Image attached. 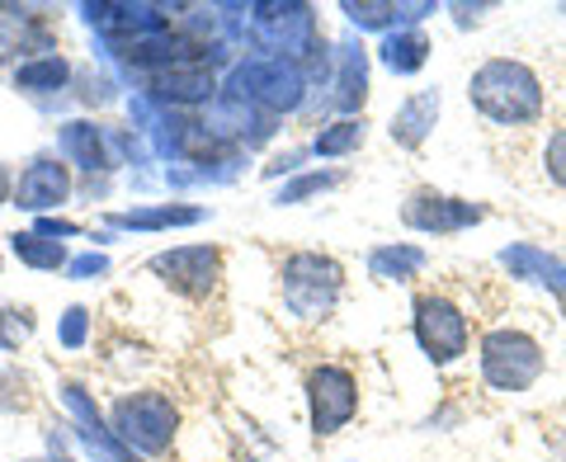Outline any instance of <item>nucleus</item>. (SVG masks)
Here are the masks:
<instances>
[{"label": "nucleus", "instance_id": "f257e3e1", "mask_svg": "<svg viewBox=\"0 0 566 462\" xmlns=\"http://www.w3.org/2000/svg\"><path fill=\"white\" fill-rule=\"evenodd\" d=\"M468 99L476 104V114H486L501 128H528L543 118V81L534 66L510 62V57H491L472 71L468 81Z\"/></svg>", "mask_w": 566, "mask_h": 462}, {"label": "nucleus", "instance_id": "f03ea898", "mask_svg": "<svg viewBox=\"0 0 566 462\" xmlns=\"http://www.w3.org/2000/svg\"><path fill=\"white\" fill-rule=\"evenodd\" d=\"M547 368V354L528 330H491L482 340V378L495 392H528Z\"/></svg>", "mask_w": 566, "mask_h": 462}, {"label": "nucleus", "instance_id": "7ed1b4c3", "mask_svg": "<svg viewBox=\"0 0 566 462\" xmlns=\"http://www.w3.org/2000/svg\"><path fill=\"white\" fill-rule=\"evenodd\" d=\"M416 340L424 349V359L439 364V368L453 364V359H463L468 340H472L463 307H458L453 297H444V293L416 297Z\"/></svg>", "mask_w": 566, "mask_h": 462}, {"label": "nucleus", "instance_id": "20e7f679", "mask_svg": "<svg viewBox=\"0 0 566 462\" xmlns=\"http://www.w3.org/2000/svg\"><path fill=\"white\" fill-rule=\"evenodd\" d=\"M335 297H340V264L326 255H293L283 264V302L297 316H331Z\"/></svg>", "mask_w": 566, "mask_h": 462}, {"label": "nucleus", "instance_id": "39448f33", "mask_svg": "<svg viewBox=\"0 0 566 462\" xmlns=\"http://www.w3.org/2000/svg\"><path fill=\"white\" fill-rule=\"evenodd\" d=\"M486 218L482 203H468V199H449V193H434V189H416L401 208V222L424 231V237H453V231H468Z\"/></svg>", "mask_w": 566, "mask_h": 462}, {"label": "nucleus", "instance_id": "423d86ee", "mask_svg": "<svg viewBox=\"0 0 566 462\" xmlns=\"http://www.w3.org/2000/svg\"><path fill=\"white\" fill-rule=\"evenodd\" d=\"M307 392H312V424H316V434L345 430V424L354 420V411H359V382H354L345 368H335V364L312 372Z\"/></svg>", "mask_w": 566, "mask_h": 462}, {"label": "nucleus", "instance_id": "0eeeda50", "mask_svg": "<svg viewBox=\"0 0 566 462\" xmlns=\"http://www.w3.org/2000/svg\"><path fill=\"white\" fill-rule=\"evenodd\" d=\"M501 264L510 279H524V283H538V288H547L553 297L566 302V264L557 255L538 251V245H505L501 251Z\"/></svg>", "mask_w": 566, "mask_h": 462}, {"label": "nucleus", "instance_id": "6e6552de", "mask_svg": "<svg viewBox=\"0 0 566 462\" xmlns=\"http://www.w3.org/2000/svg\"><path fill=\"white\" fill-rule=\"evenodd\" d=\"M156 274H166V283H175V288L185 293H203L212 274H218V255L212 251H175V255H161L151 264Z\"/></svg>", "mask_w": 566, "mask_h": 462}, {"label": "nucleus", "instance_id": "1a4fd4ad", "mask_svg": "<svg viewBox=\"0 0 566 462\" xmlns=\"http://www.w3.org/2000/svg\"><path fill=\"white\" fill-rule=\"evenodd\" d=\"M439 118V91H420L392 114V141L397 147H420Z\"/></svg>", "mask_w": 566, "mask_h": 462}, {"label": "nucleus", "instance_id": "9d476101", "mask_svg": "<svg viewBox=\"0 0 566 462\" xmlns=\"http://www.w3.org/2000/svg\"><path fill=\"white\" fill-rule=\"evenodd\" d=\"M382 66L387 71H397V76H411V71L424 66V57H430V39H424L420 29H397V33H387L382 39Z\"/></svg>", "mask_w": 566, "mask_h": 462}, {"label": "nucleus", "instance_id": "9b49d317", "mask_svg": "<svg viewBox=\"0 0 566 462\" xmlns=\"http://www.w3.org/2000/svg\"><path fill=\"white\" fill-rule=\"evenodd\" d=\"M156 91L170 99H203V95H212V71L203 62L166 66V71H156Z\"/></svg>", "mask_w": 566, "mask_h": 462}, {"label": "nucleus", "instance_id": "f8f14e48", "mask_svg": "<svg viewBox=\"0 0 566 462\" xmlns=\"http://www.w3.org/2000/svg\"><path fill=\"white\" fill-rule=\"evenodd\" d=\"M368 270L378 279H392V283H406L424 270V251L420 245H378L374 255H368Z\"/></svg>", "mask_w": 566, "mask_h": 462}, {"label": "nucleus", "instance_id": "ddd939ff", "mask_svg": "<svg viewBox=\"0 0 566 462\" xmlns=\"http://www.w3.org/2000/svg\"><path fill=\"white\" fill-rule=\"evenodd\" d=\"M62 193H66V175L57 166H33L24 180H20L24 208H48V203H57Z\"/></svg>", "mask_w": 566, "mask_h": 462}, {"label": "nucleus", "instance_id": "4468645a", "mask_svg": "<svg viewBox=\"0 0 566 462\" xmlns=\"http://www.w3.org/2000/svg\"><path fill=\"white\" fill-rule=\"evenodd\" d=\"M364 128H368L364 118H340V123H331V128H322V137H316L312 147H316V156H345L354 147H364Z\"/></svg>", "mask_w": 566, "mask_h": 462}, {"label": "nucleus", "instance_id": "2eb2a0df", "mask_svg": "<svg viewBox=\"0 0 566 462\" xmlns=\"http://www.w3.org/2000/svg\"><path fill=\"white\" fill-rule=\"evenodd\" d=\"M543 170H547V180H553L557 189H566V123L547 137V147H543Z\"/></svg>", "mask_w": 566, "mask_h": 462}, {"label": "nucleus", "instance_id": "dca6fc26", "mask_svg": "<svg viewBox=\"0 0 566 462\" xmlns=\"http://www.w3.org/2000/svg\"><path fill=\"white\" fill-rule=\"evenodd\" d=\"M123 227H166V222H199V212L193 208H161V212H128V218H118Z\"/></svg>", "mask_w": 566, "mask_h": 462}, {"label": "nucleus", "instance_id": "f3484780", "mask_svg": "<svg viewBox=\"0 0 566 462\" xmlns=\"http://www.w3.org/2000/svg\"><path fill=\"white\" fill-rule=\"evenodd\" d=\"M14 251H20L29 264H48V270L62 264V245H39V237H14Z\"/></svg>", "mask_w": 566, "mask_h": 462}, {"label": "nucleus", "instance_id": "a211bd4d", "mask_svg": "<svg viewBox=\"0 0 566 462\" xmlns=\"http://www.w3.org/2000/svg\"><path fill=\"white\" fill-rule=\"evenodd\" d=\"M335 185V175H303L297 185H289L279 193V203H297V199H307V193H316V189H331Z\"/></svg>", "mask_w": 566, "mask_h": 462}, {"label": "nucleus", "instance_id": "6ab92c4d", "mask_svg": "<svg viewBox=\"0 0 566 462\" xmlns=\"http://www.w3.org/2000/svg\"><path fill=\"white\" fill-rule=\"evenodd\" d=\"M66 76V66L52 57V62H43V66H33V71H24V85H48V81H62Z\"/></svg>", "mask_w": 566, "mask_h": 462}, {"label": "nucleus", "instance_id": "aec40b11", "mask_svg": "<svg viewBox=\"0 0 566 462\" xmlns=\"http://www.w3.org/2000/svg\"><path fill=\"white\" fill-rule=\"evenodd\" d=\"M486 10H491V6H453V14H458V24H463V29H468V24H476V20H482Z\"/></svg>", "mask_w": 566, "mask_h": 462}]
</instances>
